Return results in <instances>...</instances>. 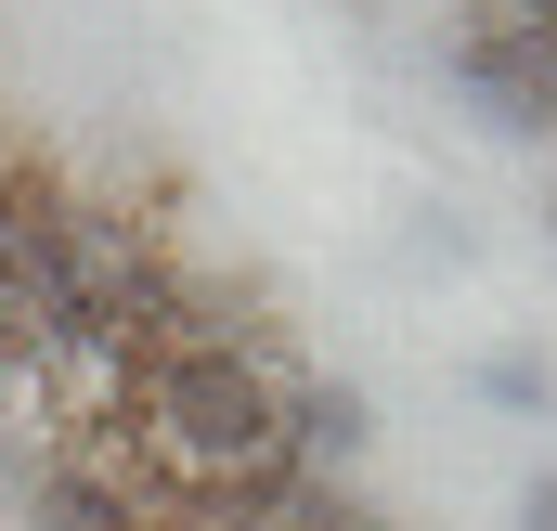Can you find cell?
<instances>
[{
    "instance_id": "52a82bcc",
    "label": "cell",
    "mask_w": 557,
    "mask_h": 531,
    "mask_svg": "<svg viewBox=\"0 0 557 531\" xmlns=\"http://www.w3.org/2000/svg\"><path fill=\"white\" fill-rule=\"evenodd\" d=\"M350 13H389V0H350Z\"/></svg>"
},
{
    "instance_id": "ba28073f",
    "label": "cell",
    "mask_w": 557,
    "mask_h": 531,
    "mask_svg": "<svg viewBox=\"0 0 557 531\" xmlns=\"http://www.w3.org/2000/svg\"><path fill=\"white\" fill-rule=\"evenodd\" d=\"M545 221H557V195H545Z\"/></svg>"
},
{
    "instance_id": "3957f363",
    "label": "cell",
    "mask_w": 557,
    "mask_h": 531,
    "mask_svg": "<svg viewBox=\"0 0 557 531\" xmlns=\"http://www.w3.org/2000/svg\"><path fill=\"white\" fill-rule=\"evenodd\" d=\"M363 441H376V402L350 390V376H298V390H285V454H298L311 480H337Z\"/></svg>"
},
{
    "instance_id": "8992f818",
    "label": "cell",
    "mask_w": 557,
    "mask_h": 531,
    "mask_svg": "<svg viewBox=\"0 0 557 531\" xmlns=\"http://www.w3.org/2000/svg\"><path fill=\"white\" fill-rule=\"evenodd\" d=\"M519 531H557V480H532V493H519Z\"/></svg>"
},
{
    "instance_id": "5b68a950",
    "label": "cell",
    "mask_w": 557,
    "mask_h": 531,
    "mask_svg": "<svg viewBox=\"0 0 557 531\" xmlns=\"http://www.w3.org/2000/svg\"><path fill=\"white\" fill-rule=\"evenodd\" d=\"M480 402H493V415H545L557 363H545V350H480Z\"/></svg>"
},
{
    "instance_id": "6da1fadb",
    "label": "cell",
    "mask_w": 557,
    "mask_h": 531,
    "mask_svg": "<svg viewBox=\"0 0 557 531\" xmlns=\"http://www.w3.org/2000/svg\"><path fill=\"white\" fill-rule=\"evenodd\" d=\"M26 531H156V493H143L131 454L65 441V454L39 467V493H26Z\"/></svg>"
},
{
    "instance_id": "7a4b0ae2",
    "label": "cell",
    "mask_w": 557,
    "mask_h": 531,
    "mask_svg": "<svg viewBox=\"0 0 557 531\" xmlns=\"http://www.w3.org/2000/svg\"><path fill=\"white\" fill-rule=\"evenodd\" d=\"M454 91L493 143H545L557 131V52L532 39H454Z\"/></svg>"
},
{
    "instance_id": "277c9868",
    "label": "cell",
    "mask_w": 557,
    "mask_h": 531,
    "mask_svg": "<svg viewBox=\"0 0 557 531\" xmlns=\"http://www.w3.org/2000/svg\"><path fill=\"white\" fill-rule=\"evenodd\" d=\"M260 531H403V519H389V506H363L350 480H298V493H285Z\"/></svg>"
}]
</instances>
